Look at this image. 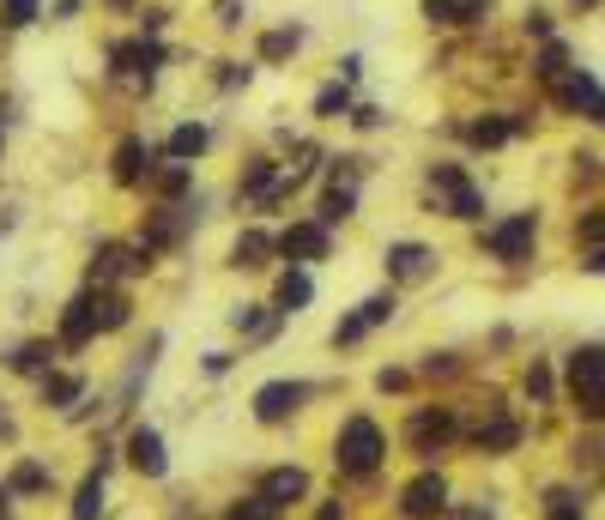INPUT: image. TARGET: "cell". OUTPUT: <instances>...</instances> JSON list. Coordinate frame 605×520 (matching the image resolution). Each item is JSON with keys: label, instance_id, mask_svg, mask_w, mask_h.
I'll list each match as a JSON object with an SVG mask.
<instances>
[{"label": "cell", "instance_id": "obj_1", "mask_svg": "<svg viewBox=\"0 0 605 520\" xmlns=\"http://www.w3.org/2000/svg\"><path fill=\"white\" fill-rule=\"evenodd\" d=\"M570 394L587 424H605V345H575L570 351Z\"/></svg>", "mask_w": 605, "mask_h": 520}, {"label": "cell", "instance_id": "obj_2", "mask_svg": "<svg viewBox=\"0 0 605 520\" xmlns=\"http://www.w3.org/2000/svg\"><path fill=\"white\" fill-rule=\"evenodd\" d=\"M382 454H388V441H382L376 418H352L340 430V441H333V460H340L345 478H369L382 466Z\"/></svg>", "mask_w": 605, "mask_h": 520}, {"label": "cell", "instance_id": "obj_3", "mask_svg": "<svg viewBox=\"0 0 605 520\" xmlns=\"http://www.w3.org/2000/svg\"><path fill=\"white\" fill-rule=\"evenodd\" d=\"M430 194H436V212H448V218H484V194L467 181V170L460 164H436L430 170Z\"/></svg>", "mask_w": 605, "mask_h": 520}, {"label": "cell", "instance_id": "obj_4", "mask_svg": "<svg viewBox=\"0 0 605 520\" xmlns=\"http://www.w3.org/2000/svg\"><path fill=\"white\" fill-rule=\"evenodd\" d=\"M545 91H551V103H557V110H570V115H582V122L605 127V85L587 67H570L557 85H545Z\"/></svg>", "mask_w": 605, "mask_h": 520}, {"label": "cell", "instance_id": "obj_5", "mask_svg": "<svg viewBox=\"0 0 605 520\" xmlns=\"http://www.w3.org/2000/svg\"><path fill=\"white\" fill-rule=\"evenodd\" d=\"M533 242H539V212H514V218H503V225L484 230V254L509 260V267L533 254Z\"/></svg>", "mask_w": 605, "mask_h": 520}, {"label": "cell", "instance_id": "obj_6", "mask_svg": "<svg viewBox=\"0 0 605 520\" xmlns=\"http://www.w3.org/2000/svg\"><path fill=\"white\" fill-rule=\"evenodd\" d=\"M455 412L448 406H424V412H411V424H406V436H411V448L418 454H436V448H448L455 441Z\"/></svg>", "mask_w": 605, "mask_h": 520}, {"label": "cell", "instance_id": "obj_7", "mask_svg": "<svg viewBox=\"0 0 605 520\" xmlns=\"http://www.w3.org/2000/svg\"><path fill=\"white\" fill-rule=\"evenodd\" d=\"M394 315V291H376V297H364L357 303V315H345L340 327H333V345H357L369 327H382V321Z\"/></svg>", "mask_w": 605, "mask_h": 520}, {"label": "cell", "instance_id": "obj_8", "mask_svg": "<svg viewBox=\"0 0 605 520\" xmlns=\"http://www.w3.org/2000/svg\"><path fill=\"white\" fill-rule=\"evenodd\" d=\"M448 509V485L436 472H424V478H411V485L400 490V514L406 520H436Z\"/></svg>", "mask_w": 605, "mask_h": 520}, {"label": "cell", "instance_id": "obj_9", "mask_svg": "<svg viewBox=\"0 0 605 520\" xmlns=\"http://www.w3.org/2000/svg\"><path fill=\"white\" fill-rule=\"evenodd\" d=\"M303 399H309L303 382H267L261 394H254V418H261V424H285Z\"/></svg>", "mask_w": 605, "mask_h": 520}, {"label": "cell", "instance_id": "obj_10", "mask_svg": "<svg viewBox=\"0 0 605 520\" xmlns=\"http://www.w3.org/2000/svg\"><path fill=\"white\" fill-rule=\"evenodd\" d=\"M152 254L146 249H122V242H103L92 254V284H109V279H127V272H146Z\"/></svg>", "mask_w": 605, "mask_h": 520}, {"label": "cell", "instance_id": "obj_11", "mask_svg": "<svg viewBox=\"0 0 605 520\" xmlns=\"http://www.w3.org/2000/svg\"><path fill=\"white\" fill-rule=\"evenodd\" d=\"M261 497L273 502V509H291L298 497H309V472L303 466H279V472L261 478Z\"/></svg>", "mask_w": 605, "mask_h": 520}, {"label": "cell", "instance_id": "obj_12", "mask_svg": "<svg viewBox=\"0 0 605 520\" xmlns=\"http://www.w3.org/2000/svg\"><path fill=\"white\" fill-rule=\"evenodd\" d=\"M127 460H134V466H139V472H146V478H164V466H170V460H164V436L139 424V430L127 436Z\"/></svg>", "mask_w": 605, "mask_h": 520}, {"label": "cell", "instance_id": "obj_13", "mask_svg": "<svg viewBox=\"0 0 605 520\" xmlns=\"http://www.w3.org/2000/svg\"><path fill=\"white\" fill-rule=\"evenodd\" d=\"M514 134H526L521 115H484V122L467 127V139H472V146H484V152H491V146H509Z\"/></svg>", "mask_w": 605, "mask_h": 520}, {"label": "cell", "instance_id": "obj_14", "mask_svg": "<svg viewBox=\"0 0 605 520\" xmlns=\"http://www.w3.org/2000/svg\"><path fill=\"white\" fill-rule=\"evenodd\" d=\"M279 249L298 254V260H327V225H291L279 237Z\"/></svg>", "mask_w": 605, "mask_h": 520}, {"label": "cell", "instance_id": "obj_15", "mask_svg": "<svg viewBox=\"0 0 605 520\" xmlns=\"http://www.w3.org/2000/svg\"><path fill=\"white\" fill-rule=\"evenodd\" d=\"M430 249H424V242H394V249H388V272H394V279H400V284H411V279H424V272H430Z\"/></svg>", "mask_w": 605, "mask_h": 520}, {"label": "cell", "instance_id": "obj_16", "mask_svg": "<svg viewBox=\"0 0 605 520\" xmlns=\"http://www.w3.org/2000/svg\"><path fill=\"white\" fill-rule=\"evenodd\" d=\"M92 333H97V315H92V291H85V297H73L67 315H61V345H85Z\"/></svg>", "mask_w": 605, "mask_h": 520}, {"label": "cell", "instance_id": "obj_17", "mask_svg": "<svg viewBox=\"0 0 605 520\" xmlns=\"http://www.w3.org/2000/svg\"><path fill=\"white\" fill-rule=\"evenodd\" d=\"M521 441V424L503 418V406H491V424H479V454H509Z\"/></svg>", "mask_w": 605, "mask_h": 520}, {"label": "cell", "instance_id": "obj_18", "mask_svg": "<svg viewBox=\"0 0 605 520\" xmlns=\"http://www.w3.org/2000/svg\"><path fill=\"white\" fill-rule=\"evenodd\" d=\"M570 67H575V61H570V49H563L557 37H551V43H545V49H539V55H533V80H539V85H557V80H563V73H570Z\"/></svg>", "mask_w": 605, "mask_h": 520}, {"label": "cell", "instance_id": "obj_19", "mask_svg": "<svg viewBox=\"0 0 605 520\" xmlns=\"http://www.w3.org/2000/svg\"><path fill=\"white\" fill-rule=\"evenodd\" d=\"M188 218H195V212H158V218H152V230H146V242H139V249H170V242H182V230H188Z\"/></svg>", "mask_w": 605, "mask_h": 520}, {"label": "cell", "instance_id": "obj_20", "mask_svg": "<svg viewBox=\"0 0 605 520\" xmlns=\"http://www.w3.org/2000/svg\"><path fill=\"white\" fill-rule=\"evenodd\" d=\"M152 152H146V139H122V146H115V181H139L152 170Z\"/></svg>", "mask_w": 605, "mask_h": 520}, {"label": "cell", "instance_id": "obj_21", "mask_svg": "<svg viewBox=\"0 0 605 520\" xmlns=\"http://www.w3.org/2000/svg\"><path fill=\"white\" fill-rule=\"evenodd\" d=\"M92 315H97V333H115V327H127V297H115V291H97V297H92Z\"/></svg>", "mask_w": 605, "mask_h": 520}, {"label": "cell", "instance_id": "obj_22", "mask_svg": "<svg viewBox=\"0 0 605 520\" xmlns=\"http://www.w3.org/2000/svg\"><path fill=\"white\" fill-rule=\"evenodd\" d=\"M315 297V284H309V272H285L279 279V315H298V309Z\"/></svg>", "mask_w": 605, "mask_h": 520}, {"label": "cell", "instance_id": "obj_23", "mask_svg": "<svg viewBox=\"0 0 605 520\" xmlns=\"http://www.w3.org/2000/svg\"><path fill=\"white\" fill-rule=\"evenodd\" d=\"M200 152H206V127H200V122H182V127L170 134V158L188 164V158H200Z\"/></svg>", "mask_w": 605, "mask_h": 520}, {"label": "cell", "instance_id": "obj_24", "mask_svg": "<svg viewBox=\"0 0 605 520\" xmlns=\"http://www.w3.org/2000/svg\"><path fill=\"white\" fill-rule=\"evenodd\" d=\"M97 514H103V472H92L73 497V520H97Z\"/></svg>", "mask_w": 605, "mask_h": 520}, {"label": "cell", "instance_id": "obj_25", "mask_svg": "<svg viewBox=\"0 0 605 520\" xmlns=\"http://www.w3.org/2000/svg\"><path fill=\"white\" fill-rule=\"evenodd\" d=\"M352 206H357L352 188H327V194H321V225H345V218H352Z\"/></svg>", "mask_w": 605, "mask_h": 520}, {"label": "cell", "instance_id": "obj_26", "mask_svg": "<svg viewBox=\"0 0 605 520\" xmlns=\"http://www.w3.org/2000/svg\"><path fill=\"white\" fill-rule=\"evenodd\" d=\"M80 394H85L80 375H49V382H43V399H49V406H61V412H67Z\"/></svg>", "mask_w": 605, "mask_h": 520}, {"label": "cell", "instance_id": "obj_27", "mask_svg": "<svg viewBox=\"0 0 605 520\" xmlns=\"http://www.w3.org/2000/svg\"><path fill=\"white\" fill-rule=\"evenodd\" d=\"M267 249H273V237H261V230H242L237 249H230V260H237V267H261Z\"/></svg>", "mask_w": 605, "mask_h": 520}, {"label": "cell", "instance_id": "obj_28", "mask_svg": "<svg viewBox=\"0 0 605 520\" xmlns=\"http://www.w3.org/2000/svg\"><path fill=\"white\" fill-rule=\"evenodd\" d=\"M298 43H303V31H298V24H285V31H267V37H261V55H267V61H285Z\"/></svg>", "mask_w": 605, "mask_h": 520}, {"label": "cell", "instance_id": "obj_29", "mask_svg": "<svg viewBox=\"0 0 605 520\" xmlns=\"http://www.w3.org/2000/svg\"><path fill=\"white\" fill-rule=\"evenodd\" d=\"M545 520H582V497H575V490H551V497H545Z\"/></svg>", "mask_w": 605, "mask_h": 520}, {"label": "cell", "instance_id": "obj_30", "mask_svg": "<svg viewBox=\"0 0 605 520\" xmlns=\"http://www.w3.org/2000/svg\"><path fill=\"white\" fill-rule=\"evenodd\" d=\"M49 357H55V351H49L43 340H36V345H19V357H12V370H24V375H43V370H49Z\"/></svg>", "mask_w": 605, "mask_h": 520}, {"label": "cell", "instance_id": "obj_31", "mask_svg": "<svg viewBox=\"0 0 605 520\" xmlns=\"http://www.w3.org/2000/svg\"><path fill=\"white\" fill-rule=\"evenodd\" d=\"M12 490H19V497H36V490H49V472L36 460H24L19 472H12Z\"/></svg>", "mask_w": 605, "mask_h": 520}, {"label": "cell", "instance_id": "obj_32", "mask_svg": "<svg viewBox=\"0 0 605 520\" xmlns=\"http://www.w3.org/2000/svg\"><path fill=\"white\" fill-rule=\"evenodd\" d=\"M345 110H352V91L345 85H321L315 91V115H345Z\"/></svg>", "mask_w": 605, "mask_h": 520}, {"label": "cell", "instance_id": "obj_33", "mask_svg": "<svg viewBox=\"0 0 605 520\" xmlns=\"http://www.w3.org/2000/svg\"><path fill=\"white\" fill-rule=\"evenodd\" d=\"M182 188H188V164H170V170L152 176V194H164V200H176Z\"/></svg>", "mask_w": 605, "mask_h": 520}, {"label": "cell", "instance_id": "obj_34", "mask_svg": "<svg viewBox=\"0 0 605 520\" xmlns=\"http://www.w3.org/2000/svg\"><path fill=\"white\" fill-rule=\"evenodd\" d=\"M225 520H279V509L267 497H249V502H237V509H230Z\"/></svg>", "mask_w": 605, "mask_h": 520}, {"label": "cell", "instance_id": "obj_35", "mask_svg": "<svg viewBox=\"0 0 605 520\" xmlns=\"http://www.w3.org/2000/svg\"><path fill=\"white\" fill-rule=\"evenodd\" d=\"M575 237H582V249H599V242H605V206H599V212H587L582 225H575Z\"/></svg>", "mask_w": 605, "mask_h": 520}, {"label": "cell", "instance_id": "obj_36", "mask_svg": "<svg viewBox=\"0 0 605 520\" xmlns=\"http://www.w3.org/2000/svg\"><path fill=\"white\" fill-rule=\"evenodd\" d=\"M551 387H557V382H551V363H526V394L551 399Z\"/></svg>", "mask_w": 605, "mask_h": 520}, {"label": "cell", "instance_id": "obj_37", "mask_svg": "<svg viewBox=\"0 0 605 520\" xmlns=\"http://www.w3.org/2000/svg\"><path fill=\"white\" fill-rule=\"evenodd\" d=\"M424 19L430 24H460V0H424Z\"/></svg>", "mask_w": 605, "mask_h": 520}, {"label": "cell", "instance_id": "obj_38", "mask_svg": "<svg viewBox=\"0 0 605 520\" xmlns=\"http://www.w3.org/2000/svg\"><path fill=\"white\" fill-rule=\"evenodd\" d=\"M0 19H7V24H31L36 19V0H0Z\"/></svg>", "mask_w": 605, "mask_h": 520}, {"label": "cell", "instance_id": "obj_39", "mask_svg": "<svg viewBox=\"0 0 605 520\" xmlns=\"http://www.w3.org/2000/svg\"><path fill=\"white\" fill-rule=\"evenodd\" d=\"M230 321H237L242 333H273V321H267L261 309H237V315H230Z\"/></svg>", "mask_w": 605, "mask_h": 520}, {"label": "cell", "instance_id": "obj_40", "mask_svg": "<svg viewBox=\"0 0 605 520\" xmlns=\"http://www.w3.org/2000/svg\"><path fill=\"white\" fill-rule=\"evenodd\" d=\"M491 19V0H460V24H484Z\"/></svg>", "mask_w": 605, "mask_h": 520}, {"label": "cell", "instance_id": "obj_41", "mask_svg": "<svg viewBox=\"0 0 605 520\" xmlns=\"http://www.w3.org/2000/svg\"><path fill=\"white\" fill-rule=\"evenodd\" d=\"M249 73H254V67H242V61H230V67H225V80H218V85H225V91H237V85H249Z\"/></svg>", "mask_w": 605, "mask_h": 520}, {"label": "cell", "instance_id": "obj_42", "mask_svg": "<svg viewBox=\"0 0 605 520\" xmlns=\"http://www.w3.org/2000/svg\"><path fill=\"white\" fill-rule=\"evenodd\" d=\"M376 387H382V394H400L406 375H400V370H382V375H376Z\"/></svg>", "mask_w": 605, "mask_h": 520}, {"label": "cell", "instance_id": "obj_43", "mask_svg": "<svg viewBox=\"0 0 605 520\" xmlns=\"http://www.w3.org/2000/svg\"><path fill=\"white\" fill-rule=\"evenodd\" d=\"M582 267L594 272V279H605V242H599V249H587V260H582Z\"/></svg>", "mask_w": 605, "mask_h": 520}, {"label": "cell", "instance_id": "obj_44", "mask_svg": "<svg viewBox=\"0 0 605 520\" xmlns=\"http://www.w3.org/2000/svg\"><path fill=\"white\" fill-rule=\"evenodd\" d=\"M315 520H345V514H340V502H321V509H315Z\"/></svg>", "mask_w": 605, "mask_h": 520}, {"label": "cell", "instance_id": "obj_45", "mask_svg": "<svg viewBox=\"0 0 605 520\" xmlns=\"http://www.w3.org/2000/svg\"><path fill=\"white\" fill-rule=\"evenodd\" d=\"M455 520H491V514H484V509H467V514H455Z\"/></svg>", "mask_w": 605, "mask_h": 520}, {"label": "cell", "instance_id": "obj_46", "mask_svg": "<svg viewBox=\"0 0 605 520\" xmlns=\"http://www.w3.org/2000/svg\"><path fill=\"white\" fill-rule=\"evenodd\" d=\"M7 490H12V485H0V520H7Z\"/></svg>", "mask_w": 605, "mask_h": 520}, {"label": "cell", "instance_id": "obj_47", "mask_svg": "<svg viewBox=\"0 0 605 520\" xmlns=\"http://www.w3.org/2000/svg\"><path fill=\"white\" fill-rule=\"evenodd\" d=\"M575 7H605V0H575Z\"/></svg>", "mask_w": 605, "mask_h": 520}]
</instances>
